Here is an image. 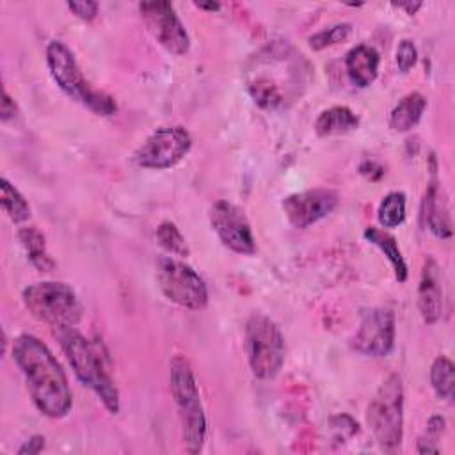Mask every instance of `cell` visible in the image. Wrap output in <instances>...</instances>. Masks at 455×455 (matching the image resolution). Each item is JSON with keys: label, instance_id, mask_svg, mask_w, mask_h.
<instances>
[{"label": "cell", "instance_id": "cell-2", "mask_svg": "<svg viewBox=\"0 0 455 455\" xmlns=\"http://www.w3.org/2000/svg\"><path fill=\"white\" fill-rule=\"evenodd\" d=\"M53 334L59 339L76 379L96 393L110 414H117L121 407L119 391L110 375V361L103 343L85 338L75 327L57 329Z\"/></svg>", "mask_w": 455, "mask_h": 455}, {"label": "cell", "instance_id": "cell-24", "mask_svg": "<svg viewBox=\"0 0 455 455\" xmlns=\"http://www.w3.org/2000/svg\"><path fill=\"white\" fill-rule=\"evenodd\" d=\"M249 94L261 108H275L284 101L279 87L267 76H258L256 80H252L249 84Z\"/></svg>", "mask_w": 455, "mask_h": 455}, {"label": "cell", "instance_id": "cell-30", "mask_svg": "<svg viewBox=\"0 0 455 455\" xmlns=\"http://www.w3.org/2000/svg\"><path fill=\"white\" fill-rule=\"evenodd\" d=\"M44 450V437L43 435H32L30 439H27L20 450L18 455H36L39 451Z\"/></svg>", "mask_w": 455, "mask_h": 455}, {"label": "cell", "instance_id": "cell-31", "mask_svg": "<svg viewBox=\"0 0 455 455\" xmlns=\"http://www.w3.org/2000/svg\"><path fill=\"white\" fill-rule=\"evenodd\" d=\"M16 116V103L14 100L9 96V92L4 89V96H2V107H0V119L5 123L11 117Z\"/></svg>", "mask_w": 455, "mask_h": 455}, {"label": "cell", "instance_id": "cell-23", "mask_svg": "<svg viewBox=\"0 0 455 455\" xmlns=\"http://www.w3.org/2000/svg\"><path fill=\"white\" fill-rule=\"evenodd\" d=\"M377 219L382 228H398L405 220V194L389 192L379 204Z\"/></svg>", "mask_w": 455, "mask_h": 455}, {"label": "cell", "instance_id": "cell-27", "mask_svg": "<svg viewBox=\"0 0 455 455\" xmlns=\"http://www.w3.org/2000/svg\"><path fill=\"white\" fill-rule=\"evenodd\" d=\"M444 418L443 416H432L427 423V428L423 435L418 439V451L419 453H439L437 441L444 430Z\"/></svg>", "mask_w": 455, "mask_h": 455}, {"label": "cell", "instance_id": "cell-29", "mask_svg": "<svg viewBox=\"0 0 455 455\" xmlns=\"http://www.w3.org/2000/svg\"><path fill=\"white\" fill-rule=\"evenodd\" d=\"M98 7H100L98 2H89V0H85V2H68V9L75 16H78L80 20H85V21H91V20L96 18Z\"/></svg>", "mask_w": 455, "mask_h": 455}, {"label": "cell", "instance_id": "cell-25", "mask_svg": "<svg viewBox=\"0 0 455 455\" xmlns=\"http://www.w3.org/2000/svg\"><path fill=\"white\" fill-rule=\"evenodd\" d=\"M156 240L158 243L169 251L171 254L176 256H188V247L187 242L181 235V231L178 229V226L171 220H164L158 228H156Z\"/></svg>", "mask_w": 455, "mask_h": 455}, {"label": "cell", "instance_id": "cell-3", "mask_svg": "<svg viewBox=\"0 0 455 455\" xmlns=\"http://www.w3.org/2000/svg\"><path fill=\"white\" fill-rule=\"evenodd\" d=\"M46 66L59 89L76 103L98 116H112L117 110L116 100L92 87L80 71L75 55L62 41H50L46 46Z\"/></svg>", "mask_w": 455, "mask_h": 455}, {"label": "cell", "instance_id": "cell-18", "mask_svg": "<svg viewBox=\"0 0 455 455\" xmlns=\"http://www.w3.org/2000/svg\"><path fill=\"white\" fill-rule=\"evenodd\" d=\"M357 126H359V117L348 107H339V105L322 110L315 121V132L318 137L348 133Z\"/></svg>", "mask_w": 455, "mask_h": 455}, {"label": "cell", "instance_id": "cell-10", "mask_svg": "<svg viewBox=\"0 0 455 455\" xmlns=\"http://www.w3.org/2000/svg\"><path fill=\"white\" fill-rule=\"evenodd\" d=\"M139 12L160 46L174 55H185L190 48V37L171 2H140Z\"/></svg>", "mask_w": 455, "mask_h": 455}, {"label": "cell", "instance_id": "cell-15", "mask_svg": "<svg viewBox=\"0 0 455 455\" xmlns=\"http://www.w3.org/2000/svg\"><path fill=\"white\" fill-rule=\"evenodd\" d=\"M423 220H425V226L437 238H450L453 235L446 196L435 176H432L430 185L423 197Z\"/></svg>", "mask_w": 455, "mask_h": 455}, {"label": "cell", "instance_id": "cell-19", "mask_svg": "<svg viewBox=\"0 0 455 455\" xmlns=\"http://www.w3.org/2000/svg\"><path fill=\"white\" fill-rule=\"evenodd\" d=\"M363 235H364V238L370 243H373L375 247H379L386 254V258L389 259V263H391V267L395 270L396 281L398 283H405L409 272H407V263H405V259L402 256V251L398 247L396 238L393 235H389L387 231H382V229L373 228V226L366 228Z\"/></svg>", "mask_w": 455, "mask_h": 455}, {"label": "cell", "instance_id": "cell-11", "mask_svg": "<svg viewBox=\"0 0 455 455\" xmlns=\"http://www.w3.org/2000/svg\"><path fill=\"white\" fill-rule=\"evenodd\" d=\"M395 315L387 307L363 309L359 327L350 341L352 348L363 355L384 357L395 345Z\"/></svg>", "mask_w": 455, "mask_h": 455}, {"label": "cell", "instance_id": "cell-14", "mask_svg": "<svg viewBox=\"0 0 455 455\" xmlns=\"http://www.w3.org/2000/svg\"><path fill=\"white\" fill-rule=\"evenodd\" d=\"M418 307L425 323H435L443 315V284L439 265L434 258H427L421 268L418 286Z\"/></svg>", "mask_w": 455, "mask_h": 455}, {"label": "cell", "instance_id": "cell-28", "mask_svg": "<svg viewBox=\"0 0 455 455\" xmlns=\"http://www.w3.org/2000/svg\"><path fill=\"white\" fill-rule=\"evenodd\" d=\"M418 60V50L411 39H402L396 48V66L402 73H407Z\"/></svg>", "mask_w": 455, "mask_h": 455}, {"label": "cell", "instance_id": "cell-9", "mask_svg": "<svg viewBox=\"0 0 455 455\" xmlns=\"http://www.w3.org/2000/svg\"><path fill=\"white\" fill-rule=\"evenodd\" d=\"M192 148V137L183 126L156 128L133 153V162L142 169H169L181 162Z\"/></svg>", "mask_w": 455, "mask_h": 455}, {"label": "cell", "instance_id": "cell-1", "mask_svg": "<svg viewBox=\"0 0 455 455\" xmlns=\"http://www.w3.org/2000/svg\"><path fill=\"white\" fill-rule=\"evenodd\" d=\"M12 359L25 377L34 405L52 419L71 411V389L66 373L52 350L32 334H20L12 341Z\"/></svg>", "mask_w": 455, "mask_h": 455}, {"label": "cell", "instance_id": "cell-6", "mask_svg": "<svg viewBox=\"0 0 455 455\" xmlns=\"http://www.w3.org/2000/svg\"><path fill=\"white\" fill-rule=\"evenodd\" d=\"M243 348L249 368L256 379H274L284 364V338L277 323L263 315L252 313L245 322Z\"/></svg>", "mask_w": 455, "mask_h": 455}, {"label": "cell", "instance_id": "cell-33", "mask_svg": "<svg viewBox=\"0 0 455 455\" xmlns=\"http://www.w3.org/2000/svg\"><path fill=\"white\" fill-rule=\"evenodd\" d=\"M194 5H196L197 9H204V11H219V9H220V4H217V2H210V4L196 2Z\"/></svg>", "mask_w": 455, "mask_h": 455}, {"label": "cell", "instance_id": "cell-4", "mask_svg": "<svg viewBox=\"0 0 455 455\" xmlns=\"http://www.w3.org/2000/svg\"><path fill=\"white\" fill-rule=\"evenodd\" d=\"M171 393L180 411L183 444L188 453H199L206 441V414L190 363L174 355L169 363Z\"/></svg>", "mask_w": 455, "mask_h": 455}, {"label": "cell", "instance_id": "cell-5", "mask_svg": "<svg viewBox=\"0 0 455 455\" xmlns=\"http://www.w3.org/2000/svg\"><path fill=\"white\" fill-rule=\"evenodd\" d=\"M21 299L30 315L53 331L76 327L82 318V304L75 290L60 281L34 283L23 290Z\"/></svg>", "mask_w": 455, "mask_h": 455}, {"label": "cell", "instance_id": "cell-26", "mask_svg": "<svg viewBox=\"0 0 455 455\" xmlns=\"http://www.w3.org/2000/svg\"><path fill=\"white\" fill-rule=\"evenodd\" d=\"M350 30H352V25L350 23H336V25H331L316 34H313L309 37V46L313 50H323L327 46H332V44H338V43H343L348 36H350Z\"/></svg>", "mask_w": 455, "mask_h": 455}, {"label": "cell", "instance_id": "cell-32", "mask_svg": "<svg viewBox=\"0 0 455 455\" xmlns=\"http://www.w3.org/2000/svg\"><path fill=\"white\" fill-rule=\"evenodd\" d=\"M421 5H423L421 2H398V4H393V7L403 9V11H407V14H416V11H418Z\"/></svg>", "mask_w": 455, "mask_h": 455}, {"label": "cell", "instance_id": "cell-16", "mask_svg": "<svg viewBox=\"0 0 455 455\" xmlns=\"http://www.w3.org/2000/svg\"><path fill=\"white\" fill-rule=\"evenodd\" d=\"M379 52L368 44L354 46L345 57V69L350 82L357 87H368L379 73Z\"/></svg>", "mask_w": 455, "mask_h": 455}, {"label": "cell", "instance_id": "cell-17", "mask_svg": "<svg viewBox=\"0 0 455 455\" xmlns=\"http://www.w3.org/2000/svg\"><path fill=\"white\" fill-rule=\"evenodd\" d=\"M427 108V98L419 92H409L403 96L389 114V128L395 132L412 130Z\"/></svg>", "mask_w": 455, "mask_h": 455}, {"label": "cell", "instance_id": "cell-22", "mask_svg": "<svg viewBox=\"0 0 455 455\" xmlns=\"http://www.w3.org/2000/svg\"><path fill=\"white\" fill-rule=\"evenodd\" d=\"M0 188H2V208L7 213V217L14 222H25L30 217V206L25 201V197L20 194V190L5 178H2L0 181Z\"/></svg>", "mask_w": 455, "mask_h": 455}, {"label": "cell", "instance_id": "cell-21", "mask_svg": "<svg viewBox=\"0 0 455 455\" xmlns=\"http://www.w3.org/2000/svg\"><path fill=\"white\" fill-rule=\"evenodd\" d=\"M430 384L435 391V395L443 400H451L455 393V366L453 363L439 355L434 359L430 366Z\"/></svg>", "mask_w": 455, "mask_h": 455}, {"label": "cell", "instance_id": "cell-20", "mask_svg": "<svg viewBox=\"0 0 455 455\" xmlns=\"http://www.w3.org/2000/svg\"><path fill=\"white\" fill-rule=\"evenodd\" d=\"M18 238H20L23 249L27 251V256H28L30 263L39 272H50V270L55 268V261L52 259V256L46 251L44 235L36 226L21 228L18 231Z\"/></svg>", "mask_w": 455, "mask_h": 455}, {"label": "cell", "instance_id": "cell-13", "mask_svg": "<svg viewBox=\"0 0 455 455\" xmlns=\"http://www.w3.org/2000/svg\"><path fill=\"white\" fill-rule=\"evenodd\" d=\"M339 203L331 188H313L291 194L283 201V212L293 228L304 229L327 217Z\"/></svg>", "mask_w": 455, "mask_h": 455}, {"label": "cell", "instance_id": "cell-7", "mask_svg": "<svg viewBox=\"0 0 455 455\" xmlns=\"http://www.w3.org/2000/svg\"><path fill=\"white\" fill-rule=\"evenodd\" d=\"M366 421L382 450L396 451L400 448L403 439V387L396 373L389 375L373 395Z\"/></svg>", "mask_w": 455, "mask_h": 455}, {"label": "cell", "instance_id": "cell-8", "mask_svg": "<svg viewBox=\"0 0 455 455\" xmlns=\"http://www.w3.org/2000/svg\"><path fill=\"white\" fill-rule=\"evenodd\" d=\"M155 281L167 300L187 309H203L208 304V288L203 277L187 263L160 256L155 263Z\"/></svg>", "mask_w": 455, "mask_h": 455}, {"label": "cell", "instance_id": "cell-12", "mask_svg": "<svg viewBox=\"0 0 455 455\" xmlns=\"http://www.w3.org/2000/svg\"><path fill=\"white\" fill-rule=\"evenodd\" d=\"M210 224L224 247L236 254L256 252V240L245 213L228 201H215L210 208Z\"/></svg>", "mask_w": 455, "mask_h": 455}]
</instances>
